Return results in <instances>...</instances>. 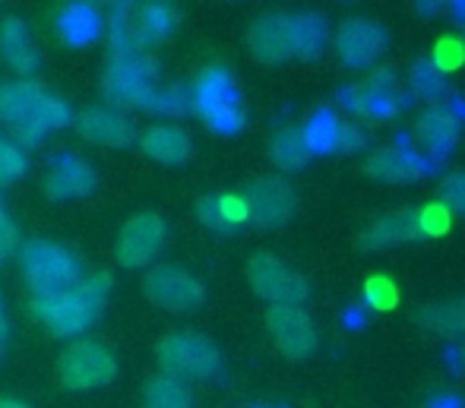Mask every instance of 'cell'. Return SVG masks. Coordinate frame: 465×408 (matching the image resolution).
I'll return each mask as SVG.
<instances>
[{"label": "cell", "instance_id": "28", "mask_svg": "<svg viewBox=\"0 0 465 408\" xmlns=\"http://www.w3.org/2000/svg\"><path fill=\"white\" fill-rule=\"evenodd\" d=\"M418 323L437 335H465V298L424 307L418 313Z\"/></svg>", "mask_w": 465, "mask_h": 408}, {"label": "cell", "instance_id": "32", "mask_svg": "<svg viewBox=\"0 0 465 408\" xmlns=\"http://www.w3.org/2000/svg\"><path fill=\"white\" fill-rule=\"evenodd\" d=\"M193 108V102H190V89L184 85H159L153 95V104H149V111H155V114H187V111Z\"/></svg>", "mask_w": 465, "mask_h": 408}, {"label": "cell", "instance_id": "24", "mask_svg": "<svg viewBox=\"0 0 465 408\" xmlns=\"http://www.w3.org/2000/svg\"><path fill=\"white\" fill-rule=\"evenodd\" d=\"M364 171L380 184H409L415 181L424 171V164L409 153H399V149H377L368 162H364Z\"/></svg>", "mask_w": 465, "mask_h": 408}, {"label": "cell", "instance_id": "18", "mask_svg": "<svg viewBox=\"0 0 465 408\" xmlns=\"http://www.w3.org/2000/svg\"><path fill=\"white\" fill-rule=\"evenodd\" d=\"M418 140H421V146L428 149L430 155H447L450 149L460 143V117H456V111H450L447 104H434V108H428L421 117H418Z\"/></svg>", "mask_w": 465, "mask_h": 408}, {"label": "cell", "instance_id": "19", "mask_svg": "<svg viewBox=\"0 0 465 408\" xmlns=\"http://www.w3.org/2000/svg\"><path fill=\"white\" fill-rule=\"evenodd\" d=\"M330 42V23L320 13H294L288 16V48L292 57L313 61Z\"/></svg>", "mask_w": 465, "mask_h": 408}, {"label": "cell", "instance_id": "30", "mask_svg": "<svg viewBox=\"0 0 465 408\" xmlns=\"http://www.w3.org/2000/svg\"><path fill=\"white\" fill-rule=\"evenodd\" d=\"M146 408H190V390L184 380L159 373L146 383Z\"/></svg>", "mask_w": 465, "mask_h": 408}, {"label": "cell", "instance_id": "27", "mask_svg": "<svg viewBox=\"0 0 465 408\" xmlns=\"http://www.w3.org/2000/svg\"><path fill=\"white\" fill-rule=\"evenodd\" d=\"M108 48L111 57H134L143 55L140 45H136L134 35V10L127 4H114L111 6V16H108Z\"/></svg>", "mask_w": 465, "mask_h": 408}, {"label": "cell", "instance_id": "39", "mask_svg": "<svg viewBox=\"0 0 465 408\" xmlns=\"http://www.w3.org/2000/svg\"><path fill=\"white\" fill-rule=\"evenodd\" d=\"M0 408H29V405H23L19 399H0Z\"/></svg>", "mask_w": 465, "mask_h": 408}, {"label": "cell", "instance_id": "29", "mask_svg": "<svg viewBox=\"0 0 465 408\" xmlns=\"http://www.w3.org/2000/svg\"><path fill=\"white\" fill-rule=\"evenodd\" d=\"M270 153H272V162H276L282 171H301L307 164V159H311V149H307L304 134H301L298 127L279 130V134L272 136Z\"/></svg>", "mask_w": 465, "mask_h": 408}, {"label": "cell", "instance_id": "6", "mask_svg": "<svg viewBox=\"0 0 465 408\" xmlns=\"http://www.w3.org/2000/svg\"><path fill=\"white\" fill-rule=\"evenodd\" d=\"M117 361L104 345L93 339H76L64 348L61 361H57V377L67 390H95L114 380Z\"/></svg>", "mask_w": 465, "mask_h": 408}, {"label": "cell", "instance_id": "1", "mask_svg": "<svg viewBox=\"0 0 465 408\" xmlns=\"http://www.w3.org/2000/svg\"><path fill=\"white\" fill-rule=\"evenodd\" d=\"M111 292V275H83L74 288L51 298H32V313L54 335H83L98 320Z\"/></svg>", "mask_w": 465, "mask_h": 408}, {"label": "cell", "instance_id": "4", "mask_svg": "<svg viewBox=\"0 0 465 408\" xmlns=\"http://www.w3.org/2000/svg\"><path fill=\"white\" fill-rule=\"evenodd\" d=\"M159 67L153 57L134 55V57H111L108 70L102 76L104 95L121 108H143L149 111L153 95L159 89Z\"/></svg>", "mask_w": 465, "mask_h": 408}, {"label": "cell", "instance_id": "40", "mask_svg": "<svg viewBox=\"0 0 465 408\" xmlns=\"http://www.w3.org/2000/svg\"><path fill=\"white\" fill-rule=\"evenodd\" d=\"M4 345H6V323H0V354H4Z\"/></svg>", "mask_w": 465, "mask_h": 408}, {"label": "cell", "instance_id": "35", "mask_svg": "<svg viewBox=\"0 0 465 408\" xmlns=\"http://www.w3.org/2000/svg\"><path fill=\"white\" fill-rule=\"evenodd\" d=\"M440 200L456 215H465V171H453L440 181Z\"/></svg>", "mask_w": 465, "mask_h": 408}, {"label": "cell", "instance_id": "12", "mask_svg": "<svg viewBox=\"0 0 465 408\" xmlns=\"http://www.w3.org/2000/svg\"><path fill=\"white\" fill-rule=\"evenodd\" d=\"M336 51L345 67H371L380 55L386 51V32L383 25L371 19H345L336 32Z\"/></svg>", "mask_w": 465, "mask_h": 408}, {"label": "cell", "instance_id": "41", "mask_svg": "<svg viewBox=\"0 0 465 408\" xmlns=\"http://www.w3.org/2000/svg\"><path fill=\"white\" fill-rule=\"evenodd\" d=\"M0 219H6V209H4V203H0Z\"/></svg>", "mask_w": 465, "mask_h": 408}, {"label": "cell", "instance_id": "37", "mask_svg": "<svg viewBox=\"0 0 465 408\" xmlns=\"http://www.w3.org/2000/svg\"><path fill=\"white\" fill-rule=\"evenodd\" d=\"M19 247V232L10 219H0V260H6L10 254H16Z\"/></svg>", "mask_w": 465, "mask_h": 408}, {"label": "cell", "instance_id": "10", "mask_svg": "<svg viewBox=\"0 0 465 408\" xmlns=\"http://www.w3.org/2000/svg\"><path fill=\"white\" fill-rule=\"evenodd\" d=\"M143 288H146V294L155 301V304L168 307V311H193V307H200L203 298H206L200 279L190 275L187 269H178V266L149 269Z\"/></svg>", "mask_w": 465, "mask_h": 408}, {"label": "cell", "instance_id": "31", "mask_svg": "<svg viewBox=\"0 0 465 408\" xmlns=\"http://www.w3.org/2000/svg\"><path fill=\"white\" fill-rule=\"evenodd\" d=\"M336 117L330 114V111H320V114L311 117V124H307L301 134H304V143L311 153H326V149L336 146Z\"/></svg>", "mask_w": 465, "mask_h": 408}, {"label": "cell", "instance_id": "20", "mask_svg": "<svg viewBox=\"0 0 465 408\" xmlns=\"http://www.w3.org/2000/svg\"><path fill=\"white\" fill-rule=\"evenodd\" d=\"M190 136L174 124H155L143 134V153L162 164H181L190 159Z\"/></svg>", "mask_w": 465, "mask_h": 408}, {"label": "cell", "instance_id": "7", "mask_svg": "<svg viewBox=\"0 0 465 408\" xmlns=\"http://www.w3.org/2000/svg\"><path fill=\"white\" fill-rule=\"evenodd\" d=\"M253 292L272 307H301V301L311 294V285L301 273L279 260L272 254H257L247 266Z\"/></svg>", "mask_w": 465, "mask_h": 408}, {"label": "cell", "instance_id": "43", "mask_svg": "<svg viewBox=\"0 0 465 408\" xmlns=\"http://www.w3.org/2000/svg\"><path fill=\"white\" fill-rule=\"evenodd\" d=\"M462 38H465V32H462Z\"/></svg>", "mask_w": 465, "mask_h": 408}, {"label": "cell", "instance_id": "21", "mask_svg": "<svg viewBox=\"0 0 465 408\" xmlns=\"http://www.w3.org/2000/svg\"><path fill=\"white\" fill-rule=\"evenodd\" d=\"M102 25H104L102 13L89 4H67L57 13V29H61L64 42L74 45V48L93 45L102 35Z\"/></svg>", "mask_w": 465, "mask_h": 408}, {"label": "cell", "instance_id": "13", "mask_svg": "<svg viewBox=\"0 0 465 408\" xmlns=\"http://www.w3.org/2000/svg\"><path fill=\"white\" fill-rule=\"evenodd\" d=\"M440 225L443 222L434 209H409V213L380 219L377 225L368 228L361 244L364 247H392V244H402V241L428 238V234H434Z\"/></svg>", "mask_w": 465, "mask_h": 408}, {"label": "cell", "instance_id": "15", "mask_svg": "<svg viewBox=\"0 0 465 408\" xmlns=\"http://www.w3.org/2000/svg\"><path fill=\"white\" fill-rule=\"evenodd\" d=\"M74 124L89 143H98V146H130L134 143V121L117 108H86Z\"/></svg>", "mask_w": 465, "mask_h": 408}, {"label": "cell", "instance_id": "42", "mask_svg": "<svg viewBox=\"0 0 465 408\" xmlns=\"http://www.w3.org/2000/svg\"><path fill=\"white\" fill-rule=\"evenodd\" d=\"M0 323H4V304H0Z\"/></svg>", "mask_w": 465, "mask_h": 408}, {"label": "cell", "instance_id": "11", "mask_svg": "<svg viewBox=\"0 0 465 408\" xmlns=\"http://www.w3.org/2000/svg\"><path fill=\"white\" fill-rule=\"evenodd\" d=\"M266 326H270V335L279 345V352L288 354V358L304 361L317 352V329L301 307H272L266 313Z\"/></svg>", "mask_w": 465, "mask_h": 408}, {"label": "cell", "instance_id": "25", "mask_svg": "<svg viewBox=\"0 0 465 408\" xmlns=\"http://www.w3.org/2000/svg\"><path fill=\"white\" fill-rule=\"evenodd\" d=\"M42 95H45V89L38 83H29V80L0 83V121L10 124V127H19V124L35 111Z\"/></svg>", "mask_w": 465, "mask_h": 408}, {"label": "cell", "instance_id": "26", "mask_svg": "<svg viewBox=\"0 0 465 408\" xmlns=\"http://www.w3.org/2000/svg\"><path fill=\"white\" fill-rule=\"evenodd\" d=\"M196 215L206 228L225 234L247 219V203L241 196H203L196 203Z\"/></svg>", "mask_w": 465, "mask_h": 408}, {"label": "cell", "instance_id": "2", "mask_svg": "<svg viewBox=\"0 0 465 408\" xmlns=\"http://www.w3.org/2000/svg\"><path fill=\"white\" fill-rule=\"evenodd\" d=\"M19 263H23L25 285L35 298H51L67 288H74L83 279V260L70 247L54 244V241H29L19 247Z\"/></svg>", "mask_w": 465, "mask_h": 408}, {"label": "cell", "instance_id": "8", "mask_svg": "<svg viewBox=\"0 0 465 408\" xmlns=\"http://www.w3.org/2000/svg\"><path fill=\"white\" fill-rule=\"evenodd\" d=\"M165 238H168V225L162 222V215L140 213V215H134V219H127V225L121 228L114 254H117V260H121V266H127V269L149 266V263L162 254Z\"/></svg>", "mask_w": 465, "mask_h": 408}, {"label": "cell", "instance_id": "36", "mask_svg": "<svg viewBox=\"0 0 465 408\" xmlns=\"http://www.w3.org/2000/svg\"><path fill=\"white\" fill-rule=\"evenodd\" d=\"M368 146V134L355 124H339L336 130V146L332 149H345V153H361Z\"/></svg>", "mask_w": 465, "mask_h": 408}, {"label": "cell", "instance_id": "5", "mask_svg": "<svg viewBox=\"0 0 465 408\" xmlns=\"http://www.w3.org/2000/svg\"><path fill=\"white\" fill-rule=\"evenodd\" d=\"M159 364L168 377L178 380H206L219 373L222 354L206 335L196 333H172L159 342Z\"/></svg>", "mask_w": 465, "mask_h": 408}, {"label": "cell", "instance_id": "3", "mask_svg": "<svg viewBox=\"0 0 465 408\" xmlns=\"http://www.w3.org/2000/svg\"><path fill=\"white\" fill-rule=\"evenodd\" d=\"M190 102L200 111V117L215 134H238L244 124V111L238 104V89L225 67H206L196 76L190 89Z\"/></svg>", "mask_w": 465, "mask_h": 408}, {"label": "cell", "instance_id": "16", "mask_svg": "<svg viewBox=\"0 0 465 408\" xmlns=\"http://www.w3.org/2000/svg\"><path fill=\"white\" fill-rule=\"evenodd\" d=\"M247 45H251L253 57L263 64H282L292 57L288 48V13H266L247 32Z\"/></svg>", "mask_w": 465, "mask_h": 408}, {"label": "cell", "instance_id": "17", "mask_svg": "<svg viewBox=\"0 0 465 408\" xmlns=\"http://www.w3.org/2000/svg\"><path fill=\"white\" fill-rule=\"evenodd\" d=\"M70 121H74V114H70V104L64 102V98L48 95V92H45L42 102L35 104V111H32V114L25 117L19 127H13V130H16V146H35V143L45 140V134L67 127Z\"/></svg>", "mask_w": 465, "mask_h": 408}, {"label": "cell", "instance_id": "14", "mask_svg": "<svg viewBox=\"0 0 465 408\" xmlns=\"http://www.w3.org/2000/svg\"><path fill=\"white\" fill-rule=\"evenodd\" d=\"M45 190H48L51 200H80V196H89L95 190L93 164L70 153L57 155L48 177H45Z\"/></svg>", "mask_w": 465, "mask_h": 408}, {"label": "cell", "instance_id": "9", "mask_svg": "<svg viewBox=\"0 0 465 408\" xmlns=\"http://www.w3.org/2000/svg\"><path fill=\"white\" fill-rule=\"evenodd\" d=\"M244 203L247 219H253L260 228H279L294 215L298 194L285 177H260V181L251 184Z\"/></svg>", "mask_w": 465, "mask_h": 408}, {"label": "cell", "instance_id": "22", "mask_svg": "<svg viewBox=\"0 0 465 408\" xmlns=\"http://www.w3.org/2000/svg\"><path fill=\"white\" fill-rule=\"evenodd\" d=\"M0 51H4L6 64H10L16 74H23V76L35 74L38 55H35V45H32L29 29H25L23 19H16V16L4 19V25H0Z\"/></svg>", "mask_w": 465, "mask_h": 408}, {"label": "cell", "instance_id": "34", "mask_svg": "<svg viewBox=\"0 0 465 408\" xmlns=\"http://www.w3.org/2000/svg\"><path fill=\"white\" fill-rule=\"evenodd\" d=\"M29 168L25 149L10 140H0V184H16Z\"/></svg>", "mask_w": 465, "mask_h": 408}, {"label": "cell", "instance_id": "23", "mask_svg": "<svg viewBox=\"0 0 465 408\" xmlns=\"http://www.w3.org/2000/svg\"><path fill=\"white\" fill-rule=\"evenodd\" d=\"M178 10H174V4H146L140 6V10L134 13V35H136V45L143 48H149V45H159L165 42L168 35L174 32V25H178Z\"/></svg>", "mask_w": 465, "mask_h": 408}, {"label": "cell", "instance_id": "38", "mask_svg": "<svg viewBox=\"0 0 465 408\" xmlns=\"http://www.w3.org/2000/svg\"><path fill=\"white\" fill-rule=\"evenodd\" d=\"M371 292H373V298H377L380 304H383V301H390V288H386V282H373ZM371 292H368V294H371Z\"/></svg>", "mask_w": 465, "mask_h": 408}, {"label": "cell", "instance_id": "33", "mask_svg": "<svg viewBox=\"0 0 465 408\" xmlns=\"http://www.w3.org/2000/svg\"><path fill=\"white\" fill-rule=\"evenodd\" d=\"M411 85H415V92L421 98H440L443 92H447L440 64H430V61L415 64V70H411Z\"/></svg>", "mask_w": 465, "mask_h": 408}]
</instances>
